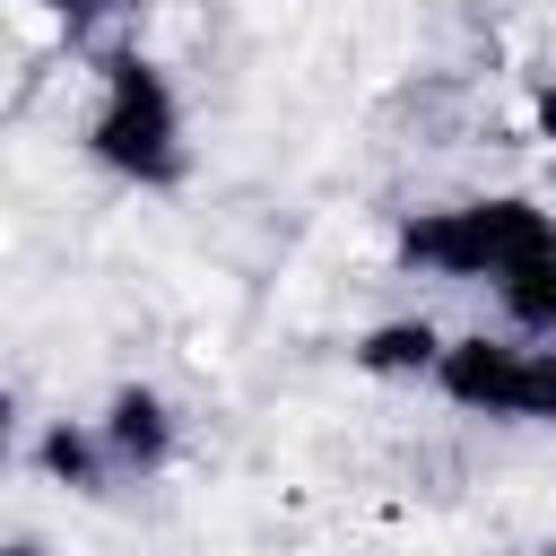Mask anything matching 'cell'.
Segmentation results:
<instances>
[{
  "instance_id": "cell-1",
  "label": "cell",
  "mask_w": 556,
  "mask_h": 556,
  "mask_svg": "<svg viewBox=\"0 0 556 556\" xmlns=\"http://www.w3.org/2000/svg\"><path fill=\"white\" fill-rule=\"evenodd\" d=\"M400 269L460 287L486 304V321L556 339V208L539 191H460L426 200L391 235Z\"/></svg>"
},
{
  "instance_id": "cell-2",
  "label": "cell",
  "mask_w": 556,
  "mask_h": 556,
  "mask_svg": "<svg viewBox=\"0 0 556 556\" xmlns=\"http://www.w3.org/2000/svg\"><path fill=\"white\" fill-rule=\"evenodd\" d=\"M78 156L122 182V191H182L200 148H191V104L174 87V70L139 43H104L87 52V87H78Z\"/></svg>"
},
{
  "instance_id": "cell-3",
  "label": "cell",
  "mask_w": 556,
  "mask_h": 556,
  "mask_svg": "<svg viewBox=\"0 0 556 556\" xmlns=\"http://www.w3.org/2000/svg\"><path fill=\"white\" fill-rule=\"evenodd\" d=\"M182 452V417L156 382H122L113 400H96L87 417H52L43 443H35V469L70 495H122V486H148L165 478Z\"/></svg>"
},
{
  "instance_id": "cell-4",
  "label": "cell",
  "mask_w": 556,
  "mask_h": 556,
  "mask_svg": "<svg viewBox=\"0 0 556 556\" xmlns=\"http://www.w3.org/2000/svg\"><path fill=\"white\" fill-rule=\"evenodd\" d=\"M443 408L478 417V426H556V339L478 321V330H443L426 382Z\"/></svg>"
},
{
  "instance_id": "cell-5",
  "label": "cell",
  "mask_w": 556,
  "mask_h": 556,
  "mask_svg": "<svg viewBox=\"0 0 556 556\" xmlns=\"http://www.w3.org/2000/svg\"><path fill=\"white\" fill-rule=\"evenodd\" d=\"M17 17H43L70 52H104V43H122L113 26L130 17V0H17Z\"/></svg>"
},
{
  "instance_id": "cell-6",
  "label": "cell",
  "mask_w": 556,
  "mask_h": 556,
  "mask_svg": "<svg viewBox=\"0 0 556 556\" xmlns=\"http://www.w3.org/2000/svg\"><path fill=\"white\" fill-rule=\"evenodd\" d=\"M9 556H52V547L43 539H9Z\"/></svg>"
}]
</instances>
